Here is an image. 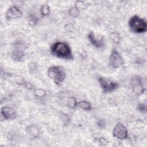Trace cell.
I'll return each instance as SVG.
<instances>
[{
  "instance_id": "14",
  "label": "cell",
  "mask_w": 147,
  "mask_h": 147,
  "mask_svg": "<svg viewBox=\"0 0 147 147\" xmlns=\"http://www.w3.org/2000/svg\"><path fill=\"white\" fill-rule=\"evenodd\" d=\"M78 101L76 100V98L74 96H71L68 98L67 101V106L70 107L71 109H75L77 107Z\"/></svg>"
},
{
  "instance_id": "16",
  "label": "cell",
  "mask_w": 147,
  "mask_h": 147,
  "mask_svg": "<svg viewBox=\"0 0 147 147\" xmlns=\"http://www.w3.org/2000/svg\"><path fill=\"white\" fill-rule=\"evenodd\" d=\"M80 11L76 7H75L74 6L70 8V9L68 11V14L70 16L75 18V17H77L79 15Z\"/></svg>"
},
{
  "instance_id": "15",
  "label": "cell",
  "mask_w": 147,
  "mask_h": 147,
  "mask_svg": "<svg viewBox=\"0 0 147 147\" xmlns=\"http://www.w3.org/2000/svg\"><path fill=\"white\" fill-rule=\"evenodd\" d=\"M50 8L47 4L42 5L40 7V13L42 16H47L50 13Z\"/></svg>"
},
{
  "instance_id": "3",
  "label": "cell",
  "mask_w": 147,
  "mask_h": 147,
  "mask_svg": "<svg viewBox=\"0 0 147 147\" xmlns=\"http://www.w3.org/2000/svg\"><path fill=\"white\" fill-rule=\"evenodd\" d=\"M128 25L131 30L136 33H145L147 30L146 21L137 15L133 16L130 18Z\"/></svg>"
},
{
  "instance_id": "9",
  "label": "cell",
  "mask_w": 147,
  "mask_h": 147,
  "mask_svg": "<svg viewBox=\"0 0 147 147\" xmlns=\"http://www.w3.org/2000/svg\"><path fill=\"white\" fill-rule=\"evenodd\" d=\"M131 87L133 88V91L137 94H141L144 91V88L142 84V81L141 78L136 76L133 77L131 82Z\"/></svg>"
},
{
  "instance_id": "2",
  "label": "cell",
  "mask_w": 147,
  "mask_h": 147,
  "mask_svg": "<svg viewBox=\"0 0 147 147\" xmlns=\"http://www.w3.org/2000/svg\"><path fill=\"white\" fill-rule=\"evenodd\" d=\"M47 75L57 86H60L66 78L64 68L61 66H52L48 69Z\"/></svg>"
},
{
  "instance_id": "11",
  "label": "cell",
  "mask_w": 147,
  "mask_h": 147,
  "mask_svg": "<svg viewBox=\"0 0 147 147\" xmlns=\"http://www.w3.org/2000/svg\"><path fill=\"white\" fill-rule=\"evenodd\" d=\"M26 132L29 136L33 138H37L39 135V129L34 125H31L27 127Z\"/></svg>"
},
{
  "instance_id": "10",
  "label": "cell",
  "mask_w": 147,
  "mask_h": 147,
  "mask_svg": "<svg viewBox=\"0 0 147 147\" xmlns=\"http://www.w3.org/2000/svg\"><path fill=\"white\" fill-rule=\"evenodd\" d=\"M1 114L5 120L13 119L17 117L16 111L8 106H4L1 108Z\"/></svg>"
},
{
  "instance_id": "7",
  "label": "cell",
  "mask_w": 147,
  "mask_h": 147,
  "mask_svg": "<svg viewBox=\"0 0 147 147\" xmlns=\"http://www.w3.org/2000/svg\"><path fill=\"white\" fill-rule=\"evenodd\" d=\"M87 38L90 43L96 48H100L104 47V38L102 36H96L94 32H90L87 35Z\"/></svg>"
},
{
  "instance_id": "12",
  "label": "cell",
  "mask_w": 147,
  "mask_h": 147,
  "mask_svg": "<svg viewBox=\"0 0 147 147\" xmlns=\"http://www.w3.org/2000/svg\"><path fill=\"white\" fill-rule=\"evenodd\" d=\"M24 56V53L20 50H14L11 53V57L14 60L20 61L22 60Z\"/></svg>"
},
{
  "instance_id": "8",
  "label": "cell",
  "mask_w": 147,
  "mask_h": 147,
  "mask_svg": "<svg viewBox=\"0 0 147 147\" xmlns=\"http://www.w3.org/2000/svg\"><path fill=\"white\" fill-rule=\"evenodd\" d=\"M22 15L21 10L17 6H13L8 9L5 14V18L7 20H11L20 18Z\"/></svg>"
},
{
  "instance_id": "18",
  "label": "cell",
  "mask_w": 147,
  "mask_h": 147,
  "mask_svg": "<svg viewBox=\"0 0 147 147\" xmlns=\"http://www.w3.org/2000/svg\"><path fill=\"white\" fill-rule=\"evenodd\" d=\"M34 93L35 95L37 96L42 97L45 95L46 91L41 88H37V89H35V90L34 91Z\"/></svg>"
},
{
  "instance_id": "1",
  "label": "cell",
  "mask_w": 147,
  "mask_h": 147,
  "mask_svg": "<svg viewBox=\"0 0 147 147\" xmlns=\"http://www.w3.org/2000/svg\"><path fill=\"white\" fill-rule=\"evenodd\" d=\"M50 51L53 56L60 59L73 60L74 58L69 45L65 42H55L51 45Z\"/></svg>"
},
{
  "instance_id": "20",
  "label": "cell",
  "mask_w": 147,
  "mask_h": 147,
  "mask_svg": "<svg viewBox=\"0 0 147 147\" xmlns=\"http://www.w3.org/2000/svg\"><path fill=\"white\" fill-rule=\"evenodd\" d=\"M138 109L140 111H146V106L145 105H144L142 103H139L138 105Z\"/></svg>"
},
{
  "instance_id": "4",
  "label": "cell",
  "mask_w": 147,
  "mask_h": 147,
  "mask_svg": "<svg viewBox=\"0 0 147 147\" xmlns=\"http://www.w3.org/2000/svg\"><path fill=\"white\" fill-rule=\"evenodd\" d=\"M98 81L99 84L102 90V91L105 93H110L119 87V84L110 78L99 76L98 78Z\"/></svg>"
},
{
  "instance_id": "19",
  "label": "cell",
  "mask_w": 147,
  "mask_h": 147,
  "mask_svg": "<svg viewBox=\"0 0 147 147\" xmlns=\"http://www.w3.org/2000/svg\"><path fill=\"white\" fill-rule=\"evenodd\" d=\"M98 142L101 145H106L108 143V141L104 137H100L98 139Z\"/></svg>"
},
{
  "instance_id": "17",
  "label": "cell",
  "mask_w": 147,
  "mask_h": 147,
  "mask_svg": "<svg viewBox=\"0 0 147 147\" xmlns=\"http://www.w3.org/2000/svg\"><path fill=\"white\" fill-rule=\"evenodd\" d=\"M87 6L88 5L85 2L81 1H76L75 4V6L80 11L86 9L87 7Z\"/></svg>"
},
{
  "instance_id": "5",
  "label": "cell",
  "mask_w": 147,
  "mask_h": 147,
  "mask_svg": "<svg viewBox=\"0 0 147 147\" xmlns=\"http://www.w3.org/2000/svg\"><path fill=\"white\" fill-rule=\"evenodd\" d=\"M123 64L124 60L121 54L116 49H113L109 58V65L113 69H117L121 67Z\"/></svg>"
},
{
  "instance_id": "13",
  "label": "cell",
  "mask_w": 147,
  "mask_h": 147,
  "mask_svg": "<svg viewBox=\"0 0 147 147\" xmlns=\"http://www.w3.org/2000/svg\"><path fill=\"white\" fill-rule=\"evenodd\" d=\"M77 106L84 110H90L91 109V104L86 100H80L79 102H78Z\"/></svg>"
},
{
  "instance_id": "6",
  "label": "cell",
  "mask_w": 147,
  "mask_h": 147,
  "mask_svg": "<svg viewBox=\"0 0 147 147\" xmlns=\"http://www.w3.org/2000/svg\"><path fill=\"white\" fill-rule=\"evenodd\" d=\"M113 136L121 140H126L128 138V131L123 124L118 122L113 129Z\"/></svg>"
}]
</instances>
